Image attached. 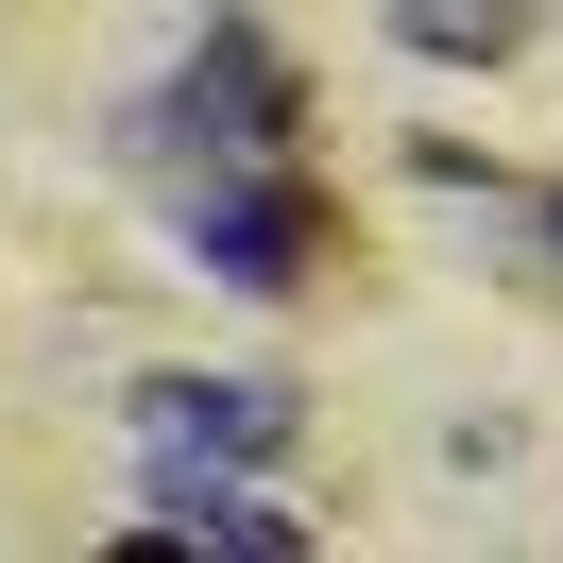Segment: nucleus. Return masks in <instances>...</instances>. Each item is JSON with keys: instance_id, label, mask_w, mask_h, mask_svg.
<instances>
[{"instance_id": "5", "label": "nucleus", "mask_w": 563, "mask_h": 563, "mask_svg": "<svg viewBox=\"0 0 563 563\" xmlns=\"http://www.w3.org/2000/svg\"><path fill=\"white\" fill-rule=\"evenodd\" d=\"M393 18H410V52H512L529 35L512 0H393Z\"/></svg>"}, {"instance_id": "1", "label": "nucleus", "mask_w": 563, "mask_h": 563, "mask_svg": "<svg viewBox=\"0 0 563 563\" xmlns=\"http://www.w3.org/2000/svg\"><path fill=\"white\" fill-rule=\"evenodd\" d=\"M188 256H206L222 290H308L324 274V206L290 172H206L188 188Z\"/></svg>"}, {"instance_id": "4", "label": "nucleus", "mask_w": 563, "mask_h": 563, "mask_svg": "<svg viewBox=\"0 0 563 563\" xmlns=\"http://www.w3.org/2000/svg\"><path fill=\"white\" fill-rule=\"evenodd\" d=\"M188 137H240V154H274L290 137V69H274V35H206V52H188Z\"/></svg>"}, {"instance_id": "3", "label": "nucleus", "mask_w": 563, "mask_h": 563, "mask_svg": "<svg viewBox=\"0 0 563 563\" xmlns=\"http://www.w3.org/2000/svg\"><path fill=\"white\" fill-rule=\"evenodd\" d=\"M137 444L274 461V444H290V393H274V376H137Z\"/></svg>"}, {"instance_id": "2", "label": "nucleus", "mask_w": 563, "mask_h": 563, "mask_svg": "<svg viewBox=\"0 0 563 563\" xmlns=\"http://www.w3.org/2000/svg\"><path fill=\"white\" fill-rule=\"evenodd\" d=\"M137 529H154V547H240V563H290V547H308V529H290L274 495H240L206 444H154L137 461Z\"/></svg>"}]
</instances>
